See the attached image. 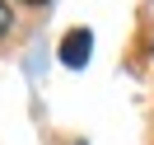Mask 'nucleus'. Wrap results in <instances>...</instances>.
I'll list each match as a JSON object with an SVG mask.
<instances>
[{"label":"nucleus","instance_id":"3","mask_svg":"<svg viewBox=\"0 0 154 145\" xmlns=\"http://www.w3.org/2000/svg\"><path fill=\"white\" fill-rule=\"evenodd\" d=\"M23 5H47V0H23Z\"/></svg>","mask_w":154,"mask_h":145},{"label":"nucleus","instance_id":"2","mask_svg":"<svg viewBox=\"0 0 154 145\" xmlns=\"http://www.w3.org/2000/svg\"><path fill=\"white\" fill-rule=\"evenodd\" d=\"M14 33V10H10V0H0V38H10Z\"/></svg>","mask_w":154,"mask_h":145},{"label":"nucleus","instance_id":"1","mask_svg":"<svg viewBox=\"0 0 154 145\" xmlns=\"http://www.w3.org/2000/svg\"><path fill=\"white\" fill-rule=\"evenodd\" d=\"M89 52H94V33H89V28H70L66 42H61V61H66L70 70H79L89 61Z\"/></svg>","mask_w":154,"mask_h":145}]
</instances>
